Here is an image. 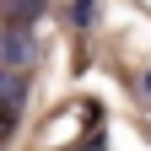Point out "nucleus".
<instances>
[{"label":"nucleus","mask_w":151,"mask_h":151,"mask_svg":"<svg viewBox=\"0 0 151 151\" xmlns=\"http://www.w3.org/2000/svg\"><path fill=\"white\" fill-rule=\"evenodd\" d=\"M22 103H27V76L0 65V135H11V129H16V119H22Z\"/></svg>","instance_id":"f03ea898"},{"label":"nucleus","mask_w":151,"mask_h":151,"mask_svg":"<svg viewBox=\"0 0 151 151\" xmlns=\"http://www.w3.org/2000/svg\"><path fill=\"white\" fill-rule=\"evenodd\" d=\"M32 60H38V32L6 22V32H0V65H6V70H22Z\"/></svg>","instance_id":"f257e3e1"},{"label":"nucleus","mask_w":151,"mask_h":151,"mask_svg":"<svg viewBox=\"0 0 151 151\" xmlns=\"http://www.w3.org/2000/svg\"><path fill=\"white\" fill-rule=\"evenodd\" d=\"M43 6H49V0H0L6 22H16V27H32L38 16H43Z\"/></svg>","instance_id":"7ed1b4c3"},{"label":"nucleus","mask_w":151,"mask_h":151,"mask_svg":"<svg viewBox=\"0 0 151 151\" xmlns=\"http://www.w3.org/2000/svg\"><path fill=\"white\" fill-rule=\"evenodd\" d=\"M76 22H81V27L92 22V0H76Z\"/></svg>","instance_id":"20e7f679"},{"label":"nucleus","mask_w":151,"mask_h":151,"mask_svg":"<svg viewBox=\"0 0 151 151\" xmlns=\"http://www.w3.org/2000/svg\"><path fill=\"white\" fill-rule=\"evenodd\" d=\"M135 86H140V97H146V103H151V70H146V76H140V81H135Z\"/></svg>","instance_id":"39448f33"}]
</instances>
